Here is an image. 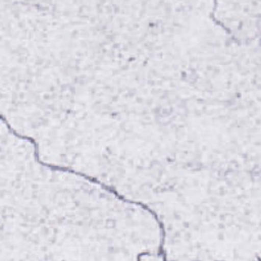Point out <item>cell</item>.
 Instances as JSON below:
<instances>
[{
	"instance_id": "1",
	"label": "cell",
	"mask_w": 261,
	"mask_h": 261,
	"mask_svg": "<svg viewBox=\"0 0 261 261\" xmlns=\"http://www.w3.org/2000/svg\"><path fill=\"white\" fill-rule=\"evenodd\" d=\"M2 122L6 125L7 129L9 133H11L14 137H16L17 139H20V140H25L28 142H30L33 147H34V157H35V160L41 165V166H44V167H47L53 171H61V172H66V173H70V174H73V175H76V176H80V177H83L84 179L94 184V185H97L99 187H101L102 189H104L106 192H108L109 194L113 195L117 200L123 202V203H127V204H133V205H136V206H139L140 208H142L143 210L147 211L148 213H150L153 218L155 219L156 223L158 224L159 226V230H160V236H165L166 234V229H165V225L163 223V220L160 219L159 215L157 212H155L154 209H152L149 205H147L146 203L144 202H141V201H137V200H133V199H129L123 195H121L115 188L111 187V186H108L107 184H105L104 181L98 179L97 177L95 176H92L86 172H83V171H77L71 167H68V166H63V165H57V164H52V163H47V162H44L43 160H41L40 158V149H39V143L32 137H29L27 135H22L18 132H16L9 123L8 121L6 120L5 117L2 118Z\"/></svg>"
}]
</instances>
